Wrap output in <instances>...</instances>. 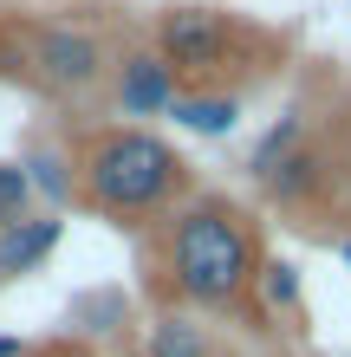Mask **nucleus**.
<instances>
[{
    "instance_id": "f257e3e1",
    "label": "nucleus",
    "mask_w": 351,
    "mask_h": 357,
    "mask_svg": "<svg viewBox=\"0 0 351 357\" xmlns=\"http://www.w3.org/2000/svg\"><path fill=\"white\" fill-rule=\"evenodd\" d=\"M260 234L228 195H189L163 215V286L189 312H241L254 299Z\"/></svg>"
},
{
    "instance_id": "f03ea898",
    "label": "nucleus",
    "mask_w": 351,
    "mask_h": 357,
    "mask_svg": "<svg viewBox=\"0 0 351 357\" xmlns=\"http://www.w3.org/2000/svg\"><path fill=\"white\" fill-rule=\"evenodd\" d=\"M182 182H189V162L176 156V143H163L143 123H117V130H98L78 156V202L98 208L105 221H150L170 215Z\"/></svg>"
},
{
    "instance_id": "7ed1b4c3",
    "label": "nucleus",
    "mask_w": 351,
    "mask_h": 357,
    "mask_svg": "<svg viewBox=\"0 0 351 357\" xmlns=\"http://www.w3.org/2000/svg\"><path fill=\"white\" fill-rule=\"evenodd\" d=\"M13 72L33 78L39 91L52 98H85L111 78V52L91 26H72V20H20V52Z\"/></svg>"
},
{
    "instance_id": "20e7f679",
    "label": "nucleus",
    "mask_w": 351,
    "mask_h": 357,
    "mask_svg": "<svg viewBox=\"0 0 351 357\" xmlns=\"http://www.w3.org/2000/svg\"><path fill=\"white\" fill-rule=\"evenodd\" d=\"M241 20L221 7H170L156 20V52L176 66V78H209L234 59Z\"/></svg>"
},
{
    "instance_id": "39448f33",
    "label": "nucleus",
    "mask_w": 351,
    "mask_h": 357,
    "mask_svg": "<svg viewBox=\"0 0 351 357\" xmlns=\"http://www.w3.org/2000/svg\"><path fill=\"white\" fill-rule=\"evenodd\" d=\"M182 91L189 85L176 78V66L156 46H137V52L111 59V104L124 117H163V111H176Z\"/></svg>"
},
{
    "instance_id": "423d86ee",
    "label": "nucleus",
    "mask_w": 351,
    "mask_h": 357,
    "mask_svg": "<svg viewBox=\"0 0 351 357\" xmlns=\"http://www.w3.org/2000/svg\"><path fill=\"white\" fill-rule=\"evenodd\" d=\"M325 182H332V169H325V150L306 137L299 150H286L274 169L260 176V195L274 202V208H313V202L325 195Z\"/></svg>"
},
{
    "instance_id": "0eeeda50",
    "label": "nucleus",
    "mask_w": 351,
    "mask_h": 357,
    "mask_svg": "<svg viewBox=\"0 0 351 357\" xmlns=\"http://www.w3.org/2000/svg\"><path fill=\"white\" fill-rule=\"evenodd\" d=\"M59 234H66L59 215H27V221L0 227V280H27V273H39L59 254Z\"/></svg>"
},
{
    "instance_id": "6e6552de",
    "label": "nucleus",
    "mask_w": 351,
    "mask_h": 357,
    "mask_svg": "<svg viewBox=\"0 0 351 357\" xmlns=\"http://www.w3.org/2000/svg\"><path fill=\"white\" fill-rule=\"evenodd\" d=\"M20 169H27L33 195L46 208H72L78 202V162L59 150V143H27V150H20Z\"/></svg>"
},
{
    "instance_id": "1a4fd4ad",
    "label": "nucleus",
    "mask_w": 351,
    "mask_h": 357,
    "mask_svg": "<svg viewBox=\"0 0 351 357\" xmlns=\"http://www.w3.org/2000/svg\"><path fill=\"white\" fill-rule=\"evenodd\" d=\"M234 123H241V98L234 91H182L176 98V130H189V137H234Z\"/></svg>"
},
{
    "instance_id": "9d476101",
    "label": "nucleus",
    "mask_w": 351,
    "mask_h": 357,
    "mask_svg": "<svg viewBox=\"0 0 351 357\" xmlns=\"http://www.w3.org/2000/svg\"><path fill=\"white\" fill-rule=\"evenodd\" d=\"M254 299L274 312V319H299V305H306V280H299V266H293V260H280V254H267L260 273H254Z\"/></svg>"
},
{
    "instance_id": "9b49d317",
    "label": "nucleus",
    "mask_w": 351,
    "mask_h": 357,
    "mask_svg": "<svg viewBox=\"0 0 351 357\" xmlns=\"http://www.w3.org/2000/svg\"><path fill=\"white\" fill-rule=\"evenodd\" d=\"M150 357H215L209 331H202L189 312H163V319L150 325V344H143Z\"/></svg>"
},
{
    "instance_id": "f8f14e48",
    "label": "nucleus",
    "mask_w": 351,
    "mask_h": 357,
    "mask_svg": "<svg viewBox=\"0 0 351 357\" xmlns=\"http://www.w3.org/2000/svg\"><path fill=\"white\" fill-rule=\"evenodd\" d=\"M124 319H130V299H124L117 286H98V292H78V299H72V325L91 331V338L124 331Z\"/></svg>"
},
{
    "instance_id": "ddd939ff",
    "label": "nucleus",
    "mask_w": 351,
    "mask_h": 357,
    "mask_svg": "<svg viewBox=\"0 0 351 357\" xmlns=\"http://www.w3.org/2000/svg\"><path fill=\"white\" fill-rule=\"evenodd\" d=\"M299 143H306V111H299V104H286V111H280L274 123H267V137L254 143V156H247V169H254V182H260L267 169H274V162H280L286 150H299Z\"/></svg>"
},
{
    "instance_id": "4468645a",
    "label": "nucleus",
    "mask_w": 351,
    "mask_h": 357,
    "mask_svg": "<svg viewBox=\"0 0 351 357\" xmlns=\"http://www.w3.org/2000/svg\"><path fill=\"white\" fill-rule=\"evenodd\" d=\"M33 182H27V169L20 162H0V227H13V221H27L33 215Z\"/></svg>"
},
{
    "instance_id": "2eb2a0df",
    "label": "nucleus",
    "mask_w": 351,
    "mask_h": 357,
    "mask_svg": "<svg viewBox=\"0 0 351 357\" xmlns=\"http://www.w3.org/2000/svg\"><path fill=\"white\" fill-rule=\"evenodd\" d=\"M0 357H33V344L27 338H0Z\"/></svg>"
},
{
    "instance_id": "dca6fc26",
    "label": "nucleus",
    "mask_w": 351,
    "mask_h": 357,
    "mask_svg": "<svg viewBox=\"0 0 351 357\" xmlns=\"http://www.w3.org/2000/svg\"><path fill=\"white\" fill-rule=\"evenodd\" d=\"M338 260H345V266H351V234H338Z\"/></svg>"
}]
</instances>
